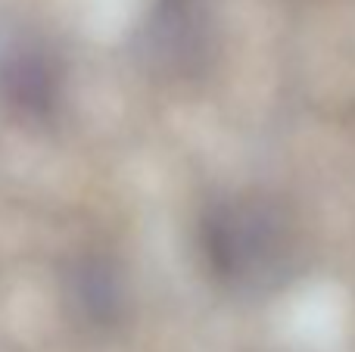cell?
Wrapping results in <instances>:
<instances>
[{
    "label": "cell",
    "instance_id": "obj_1",
    "mask_svg": "<svg viewBox=\"0 0 355 352\" xmlns=\"http://www.w3.org/2000/svg\"><path fill=\"white\" fill-rule=\"evenodd\" d=\"M206 268L225 290L262 297L284 287L296 272L300 243L290 215L268 197H221L200 218Z\"/></svg>",
    "mask_w": 355,
    "mask_h": 352
},
{
    "label": "cell",
    "instance_id": "obj_2",
    "mask_svg": "<svg viewBox=\"0 0 355 352\" xmlns=\"http://www.w3.org/2000/svg\"><path fill=\"white\" fill-rule=\"evenodd\" d=\"M215 31L206 0H156L141 28L147 66L166 78H193L212 60Z\"/></svg>",
    "mask_w": 355,
    "mask_h": 352
},
{
    "label": "cell",
    "instance_id": "obj_3",
    "mask_svg": "<svg viewBox=\"0 0 355 352\" xmlns=\"http://www.w3.org/2000/svg\"><path fill=\"white\" fill-rule=\"evenodd\" d=\"M0 100L25 118H47L60 103V66L44 47L0 53Z\"/></svg>",
    "mask_w": 355,
    "mask_h": 352
},
{
    "label": "cell",
    "instance_id": "obj_4",
    "mask_svg": "<svg viewBox=\"0 0 355 352\" xmlns=\"http://www.w3.org/2000/svg\"><path fill=\"white\" fill-rule=\"evenodd\" d=\"M66 297L75 318L91 331H112L125 318L128 306L125 278L106 256H81L69 265Z\"/></svg>",
    "mask_w": 355,
    "mask_h": 352
}]
</instances>
